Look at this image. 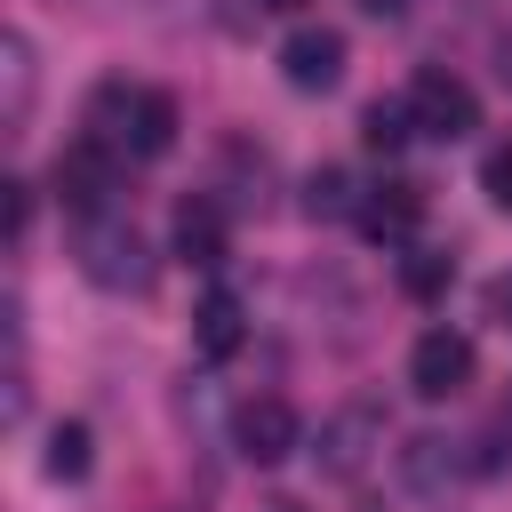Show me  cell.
Masks as SVG:
<instances>
[{"instance_id":"obj_7","label":"cell","mask_w":512,"mask_h":512,"mask_svg":"<svg viewBox=\"0 0 512 512\" xmlns=\"http://www.w3.org/2000/svg\"><path fill=\"white\" fill-rule=\"evenodd\" d=\"M112 144H96V136H80L72 152H56V200L64 208H80V216H96L104 208V192H112V160H104Z\"/></svg>"},{"instance_id":"obj_12","label":"cell","mask_w":512,"mask_h":512,"mask_svg":"<svg viewBox=\"0 0 512 512\" xmlns=\"http://www.w3.org/2000/svg\"><path fill=\"white\" fill-rule=\"evenodd\" d=\"M40 472H48V480H80V472H88V424H56Z\"/></svg>"},{"instance_id":"obj_9","label":"cell","mask_w":512,"mask_h":512,"mask_svg":"<svg viewBox=\"0 0 512 512\" xmlns=\"http://www.w3.org/2000/svg\"><path fill=\"white\" fill-rule=\"evenodd\" d=\"M360 224H368L376 240H408V232L424 224V184H376V192L360 200Z\"/></svg>"},{"instance_id":"obj_17","label":"cell","mask_w":512,"mask_h":512,"mask_svg":"<svg viewBox=\"0 0 512 512\" xmlns=\"http://www.w3.org/2000/svg\"><path fill=\"white\" fill-rule=\"evenodd\" d=\"M488 320H504V328H512V272H496V280H488Z\"/></svg>"},{"instance_id":"obj_18","label":"cell","mask_w":512,"mask_h":512,"mask_svg":"<svg viewBox=\"0 0 512 512\" xmlns=\"http://www.w3.org/2000/svg\"><path fill=\"white\" fill-rule=\"evenodd\" d=\"M24 224H32V192H24V184H8V232L24 240Z\"/></svg>"},{"instance_id":"obj_20","label":"cell","mask_w":512,"mask_h":512,"mask_svg":"<svg viewBox=\"0 0 512 512\" xmlns=\"http://www.w3.org/2000/svg\"><path fill=\"white\" fill-rule=\"evenodd\" d=\"M256 8H272V16H296V8H312V0H256Z\"/></svg>"},{"instance_id":"obj_4","label":"cell","mask_w":512,"mask_h":512,"mask_svg":"<svg viewBox=\"0 0 512 512\" xmlns=\"http://www.w3.org/2000/svg\"><path fill=\"white\" fill-rule=\"evenodd\" d=\"M472 384V336L464 328H424L408 352V392L416 400H456Z\"/></svg>"},{"instance_id":"obj_5","label":"cell","mask_w":512,"mask_h":512,"mask_svg":"<svg viewBox=\"0 0 512 512\" xmlns=\"http://www.w3.org/2000/svg\"><path fill=\"white\" fill-rule=\"evenodd\" d=\"M296 440H304V424H296V408H288L280 392L240 400V416H232V448H240L248 464H280V456H296Z\"/></svg>"},{"instance_id":"obj_8","label":"cell","mask_w":512,"mask_h":512,"mask_svg":"<svg viewBox=\"0 0 512 512\" xmlns=\"http://www.w3.org/2000/svg\"><path fill=\"white\" fill-rule=\"evenodd\" d=\"M240 336H248L240 296H232V288H208V296H200V312H192V352H200V360H232V352H240Z\"/></svg>"},{"instance_id":"obj_21","label":"cell","mask_w":512,"mask_h":512,"mask_svg":"<svg viewBox=\"0 0 512 512\" xmlns=\"http://www.w3.org/2000/svg\"><path fill=\"white\" fill-rule=\"evenodd\" d=\"M256 512H304V504H296V496H272V504H256Z\"/></svg>"},{"instance_id":"obj_3","label":"cell","mask_w":512,"mask_h":512,"mask_svg":"<svg viewBox=\"0 0 512 512\" xmlns=\"http://www.w3.org/2000/svg\"><path fill=\"white\" fill-rule=\"evenodd\" d=\"M408 120H416V136H440V144H456V136H472L480 128V96H472V80H456V72H416L408 80Z\"/></svg>"},{"instance_id":"obj_10","label":"cell","mask_w":512,"mask_h":512,"mask_svg":"<svg viewBox=\"0 0 512 512\" xmlns=\"http://www.w3.org/2000/svg\"><path fill=\"white\" fill-rule=\"evenodd\" d=\"M176 256H184V264H224V208H216L208 192H192V200L176 208Z\"/></svg>"},{"instance_id":"obj_1","label":"cell","mask_w":512,"mask_h":512,"mask_svg":"<svg viewBox=\"0 0 512 512\" xmlns=\"http://www.w3.org/2000/svg\"><path fill=\"white\" fill-rule=\"evenodd\" d=\"M88 136H96V144H112V152L152 160V152H168V144H176V96H168V88L104 80V88H96V104H88Z\"/></svg>"},{"instance_id":"obj_22","label":"cell","mask_w":512,"mask_h":512,"mask_svg":"<svg viewBox=\"0 0 512 512\" xmlns=\"http://www.w3.org/2000/svg\"><path fill=\"white\" fill-rule=\"evenodd\" d=\"M504 80H512V40H504Z\"/></svg>"},{"instance_id":"obj_14","label":"cell","mask_w":512,"mask_h":512,"mask_svg":"<svg viewBox=\"0 0 512 512\" xmlns=\"http://www.w3.org/2000/svg\"><path fill=\"white\" fill-rule=\"evenodd\" d=\"M304 208H312V216H352L360 200H352V184H344L336 168H320V176H312V200H304Z\"/></svg>"},{"instance_id":"obj_15","label":"cell","mask_w":512,"mask_h":512,"mask_svg":"<svg viewBox=\"0 0 512 512\" xmlns=\"http://www.w3.org/2000/svg\"><path fill=\"white\" fill-rule=\"evenodd\" d=\"M24 96H32V48L24 32H8V112H24Z\"/></svg>"},{"instance_id":"obj_2","label":"cell","mask_w":512,"mask_h":512,"mask_svg":"<svg viewBox=\"0 0 512 512\" xmlns=\"http://www.w3.org/2000/svg\"><path fill=\"white\" fill-rule=\"evenodd\" d=\"M72 256H80V272H88L96 288H112V296H120V288L136 296V288L152 280V248H144L136 224H120V216H88L80 240H72Z\"/></svg>"},{"instance_id":"obj_6","label":"cell","mask_w":512,"mask_h":512,"mask_svg":"<svg viewBox=\"0 0 512 512\" xmlns=\"http://www.w3.org/2000/svg\"><path fill=\"white\" fill-rule=\"evenodd\" d=\"M280 80L304 88V96H328V88L344 80V32H328V24L288 32V40H280Z\"/></svg>"},{"instance_id":"obj_11","label":"cell","mask_w":512,"mask_h":512,"mask_svg":"<svg viewBox=\"0 0 512 512\" xmlns=\"http://www.w3.org/2000/svg\"><path fill=\"white\" fill-rule=\"evenodd\" d=\"M408 136H416L408 96H400V104H368V112H360V144H368V152H400Z\"/></svg>"},{"instance_id":"obj_13","label":"cell","mask_w":512,"mask_h":512,"mask_svg":"<svg viewBox=\"0 0 512 512\" xmlns=\"http://www.w3.org/2000/svg\"><path fill=\"white\" fill-rule=\"evenodd\" d=\"M448 272H456L448 256H432V248H416V256L400 264V288H408V296H440V288H448Z\"/></svg>"},{"instance_id":"obj_16","label":"cell","mask_w":512,"mask_h":512,"mask_svg":"<svg viewBox=\"0 0 512 512\" xmlns=\"http://www.w3.org/2000/svg\"><path fill=\"white\" fill-rule=\"evenodd\" d=\"M480 192H488L496 208H512V144H496V152H488V168H480Z\"/></svg>"},{"instance_id":"obj_19","label":"cell","mask_w":512,"mask_h":512,"mask_svg":"<svg viewBox=\"0 0 512 512\" xmlns=\"http://www.w3.org/2000/svg\"><path fill=\"white\" fill-rule=\"evenodd\" d=\"M360 8H368V16H400L408 0H360Z\"/></svg>"}]
</instances>
